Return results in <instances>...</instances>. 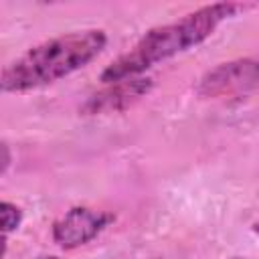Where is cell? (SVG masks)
I'll return each instance as SVG.
<instances>
[{
    "label": "cell",
    "instance_id": "cell-1",
    "mask_svg": "<svg viewBox=\"0 0 259 259\" xmlns=\"http://www.w3.org/2000/svg\"><path fill=\"white\" fill-rule=\"evenodd\" d=\"M245 6L237 2H217L188 12L180 20L148 30L125 55L117 57L105 67V71L101 73V81L117 83L123 79H132L142 71L154 67L156 63L200 45L225 18L235 16Z\"/></svg>",
    "mask_w": 259,
    "mask_h": 259
},
{
    "label": "cell",
    "instance_id": "cell-2",
    "mask_svg": "<svg viewBox=\"0 0 259 259\" xmlns=\"http://www.w3.org/2000/svg\"><path fill=\"white\" fill-rule=\"evenodd\" d=\"M107 45L101 28H87L49 38L2 69L0 87L4 93H24L51 85L91 63Z\"/></svg>",
    "mask_w": 259,
    "mask_h": 259
},
{
    "label": "cell",
    "instance_id": "cell-3",
    "mask_svg": "<svg viewBox=\"0 0 259 259\" xmlns=\"http://www.w3.org/2000/svg\"><path fill=\"white\" fill-rule=\"evenodd\" d=\"M113 214L93 210L87 206H73L53 225V239L63 249H75L95 239L109 223Z\"/></svg>",
    "mask_w": 259,
    "mask_h": 259
},
{
    "label": "cell",
    "instance_id": "cell-4",
    "mask_svg": "<svg viewBox=\"0 0 259 259\" xmlns=\"http://www.w3.org/2000/svg\"><path fill=\"white\" fill-rule=\"evenodd\" d=\"M259 83V63L243 59V61H231L223 63L217 69L208 71L200 81V93L223 97L233 93H245L253 89Z\"/></svg>",
    "mask_w": 259,
    "mask_h": 259
},
{
    "label": "cell",
    "instance_id": "cell-5",
    "mask_svg": "<svg viewBox=\"0 0 259 259\" xmlns=\"http://www.w3.org/2000/svg\"><path fill=\"white\" fill-rule=\"evenodd\" d=\"M152 87L150 79H123L117 83H111L109 89L95 93L87 99L83 105V111L87 115H97V113H111V111H121L140 97H144Z\"/></svg>",
    "mask_w": 259,
    "mask_h": 259
},
{
    "label": "cell",
    "instance_id": "cell-6",
    "mask_svg": "<svg viewBox=\"0 0 259 259\" xmlns=\"http://www.w3.org/2000/svg\"><path fill=\"white\" fill-rule=\"evenodd\" d=\"M0 214H2L4 235H8V233H12L14 229H18V225H20V221H22V210H20L16 204L4 200V202L0 204Z\"/></svg>",
    "mask_w": 259,
    "mask_h": 259
},
{
    "label": "cell",
    "instance_id": "cell-7",
    "mask_svg": "<svg viewBox=\"0 0 259 259\" xmlns=\"http://www.w3.org/2000/svg\"><path fill=\"white\" fill-rule=\"evenodd\" d=\"M36 259H59V257H55V255H40V257H36Z\"/></svg>",
    "mask_w": 259,
    "mask_h": 259
},
{
    "label": "cell",
    "instance_id": "cell-8",
    "mask_svg": "<svg viewBox=\"0 0 259 259\" xmlns=\"http://www.w3.org/2000/svg\"><path fill=\"white\" fill-rule=\"evenodd\" d=\"M255 231H257V233H259V223H257V225H255Z\"/></svg>",
    "mask_w": 259,
    "mask_h": 259
}]
</instances>
